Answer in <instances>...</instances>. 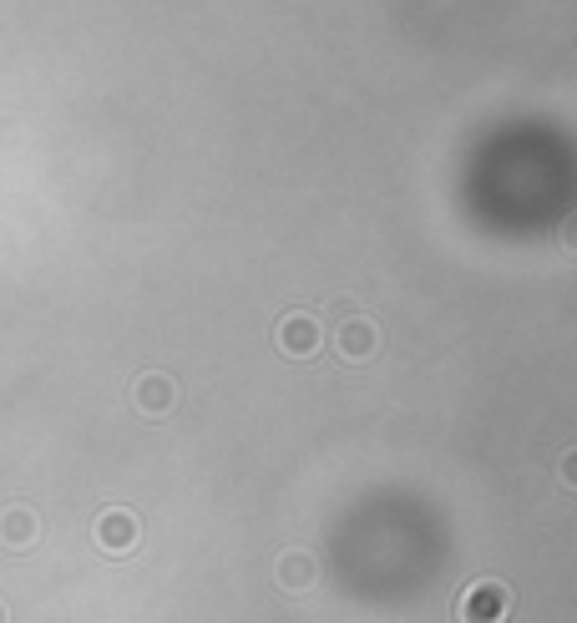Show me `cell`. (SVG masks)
Segmentation results:
<instances>
[{"label":"cell","mask_w":577,"mask_h":623,"mask_svg":"<svg viewBox=\"0 0 577 623\" xmlns=\"http://www.w3.org/2000/svg\"><path fill=\"white\" fill-rule=\"evenodd\" d=\"M507 608H512V593H507L502 583H491V578H486V583H471L466 598L456 603L461 623H502Z\"/></svg>","instance_id":"1"},{"label":"cell","mask_w":577,"mask_h":623,"mask_svg":"<svg viewBox=\"0 0 577 623\" xmlns=\"http://www.w3.org/2000/svg\"><path fill=\"white\" fill-rule=\"evenodd\" d=\"M97 542L117 558V553H132L137 548V517L132 512H107L102 522H97Z\"/></svg>","instance_id":"2"},{"label":"cell","mask_w":577,"mask_h":623,"mask_svg":"<svg viewBox=\"0 0 577 623\" xmlns=\"http://www.w3.org/2000/svg\"><path fill=\"white\" fill-rule=\"evenodd\" d=\"M279 345H284L289 355H309V350L319 345V330H314V320H309V315H289V320L279 325Z\"/></svg>","instance_id":"3"},{"label":"cell","mask_w":577,"mask_h":623,"mask_svg":"<svg viewBox=\"0 0 577 623\" xmlns=\"http://www.w3.org/2000/svg\"><path fill=\"white\" fill-rule=\"evenodd\" d=\"M340 345H345V355H350V360H365V355L375 350V330H370L365 320H350V325L340 330Z\"/></svg>","instance_id":"4"},{"label":"cell","mask_w":577,"mask_h":623,"mask_svg":"<svg viewBox=\"0 0 577 623\" xmlns=\"http://www.w3.org/2000/svg\"><path fill=\"white\" fill-rule=\"evenodd\" d=\"M0 537H6V542H16V548H26V542L36 537V522H31V512H6V517H0Z\"/></svg>","instance_id":"5"},{"label":"cell","mask_w":577,"mask_h":623,"mask_svg":"<svg viewBox=\"0 0 577 623\" xmlns=\"http://www.w3.org/2000/svg\"><path fill=\"white\" fill-rule=\"evenodd\" d=\"M142 406H147V411H162V406H168V385H162L157 375L142 380Z\"/></svg>","instance_id":"6"},{"label":"cell","mask_w":577,"mask_h":623,"mask_svg":"<svg viewBox=\"0 0 577 623\" xmlns=\"http://www.w3.org/2000/svg\"><path fill=\"white\" fill-rule=\"evenodd\" d=\"M284 583H309V558H284Z\"/></svg>","instance_id":"7"},{"label":"cell","mask_w":577,"mask_h":623,"mask_svg":"<svg viewBox=\"0 0 577 623\" xmlns=\"http://www.w3.org/2000/svg\"><path fill=\"white\" fill-rule=\"evenodd\" d=\"M0 623H6V608H0Z\"/></svg>","instance_id":"8"}]
</instances>
